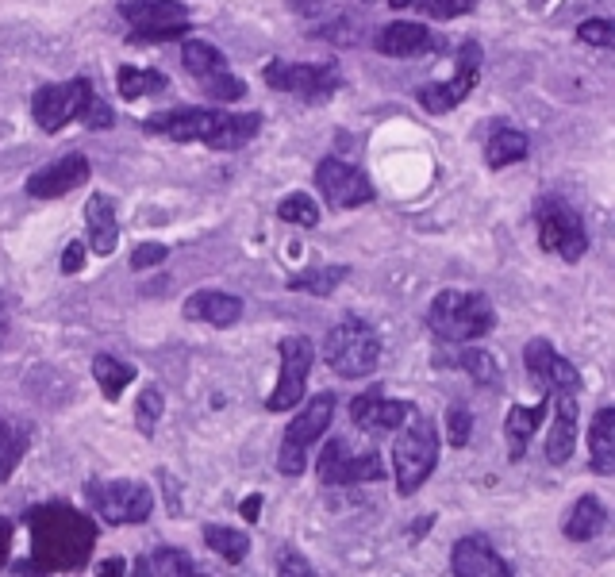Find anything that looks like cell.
<instances>
[{
	"instance_id": "7a4b0ae2",
	"label": "cell",
	"mask_w": 615,
	"mask_h": 577,
	"mask_svg": "<svg viewBox=\"0 0 615 577\" xmlns=\"http://www.w3.org/2000/svg\"><path fill=\"white\" fill-rule=\"evenodd\" d=\"M27 527H31V562L39 570H77L97 543V527L58 501L35 504L27 512Z\"/></svg>"
},
{
	"instance_id": "4316f807",
	"label": "cell",
	"mask_w": 615,
	"mask_h": 577,
	"mask_svg": "<svg viewBox=\"0 0 615 577\" xmlns=\"http://www.w3.org/2000/svg\"><path fill=\"white\" fill-rule=\"evenodd\" d=\"M589 462H592V474H600V477L615 474V408L612 404L596 408V416H592Z\"/></svg>"
},
{
	"instance_id": "9c48e42d",
	"label": "cell",
	"mask_w": 615,
	"mask_h": 577,
	"mask_svg": "<svg viewBox=\"0 0 615 577\" xmlns=\"http://www.w3.org/2000/svg\"><path fill=\"white\" fill-rule=\"evenodd\" d=\"M120 16L131 27V43H173L193 31L181 0H127L120 4Z\"/></svg>"
},
{
	"instance_id": "4fadbf2b",
	"label": "cell",
	"mask_w": 615,
	"mask_h": 577,
	"mask_svg": "<svg viewBox=\"0 0 615 577\" xmlns=\"http://www.w3.org/2000/svg\"><path fill=\"white\" fill-rule=\"evenodd\" d=\"M477 77H481V47L469 39V43H462V51H458V74L450 77V81H431V85H423L416 93L419 108L431 112V116L454 112V108L477 89Z\"/></svg>"
},
{
	"instance_id": "836d02e7",
	"label": "cell",
	"mask_w": 615,
	"mask_h": 577,
	"mask_svg": "<svg viewBox=\"0 0 615 577\" xmlns=\"http://www.w3.org/2000/svg\"><path fill=\"white\" fill-rule=\"evenodd\" d=\"M116 89H120L123 101H139V97H150V93H162L166 77L158 74V70H143V66H120Z\"/></svg>"
},
{
	"instance_id": "f35d334b",
	"label": "cell",
	"mask_w": 615,
	"mask_h": 577,
	"mask_svg": "<svg viewBox=\"0 0 615 577\" xmlns=\"http://www.w3.org/2000/svg\"><path fill=\"white\" fill-rule=\"evenodd\" d=\"M577 39H585L592 47H612L615 43V24L612 20H585L577 27Z\"/></svg>"
},
{
	"instance_id": "d4e9b609",
	"label": "cell",
	"mask_w": 615,
	"mask_h": 577,
	"mask_svg": "<svg viewBox=\"0 0 615 577\" xmlns=\"http://www.w3.org/2000/svg\"><path fill=\"white\" fill-rule=\"evenodd\" d=\"M239 316H243V301L231 293H220V289H200L185 301V320H193V324L231 327L239 324Z\"/></svg>"
},
{
	"instance_id": "ac0fdd59",
	"label": "cell",
	"mask_w": 615,
	"mask_h": 577,
	"mask_svg": "<svg viewBox=\"0 0 615 577\" xmlns=\"http://www.w3.org/2000/svg\"><path fill=\"white\" fill-rule=\"evenodd\" d=\"M89 177H93V162L85 154H62V158H54L43 170H35L27 177V193L39 197V201H54V197H66V193L81 189Z\"/></svg>"
},
{
	"instance_id": "4dcf8cb0",
	"label": "cell",
	"mask_w": 615,
	"mask_h": 577,
	"mask_svg": "<svg viewBox=\"0 0 615 577\" xmlns=\"http://www.w3.org/2000/svg\"><path fill=\"white\" fill-rule=\"evenodd\" d=\"M346 277H350V266H308V270H300V274L289 277V289H296V293H312V297H331Z\"/></svg>"
},
{
	"instance_id": "3957f363",
	"label": "cell",
	"mask_w": 615,
	"mask_h": 577,
	"mask_svg": "<svg viewBox=\"0 0 615 577\" xmlns=\"http://www.w3.org/2000/svg\"><path fill=\"white\" fill-rule=\"evenodd\" d=\"M31 116L47 135L62 131L66 124H85L89 131H108L112 127V108L97 93V85L89 77H74V81H58V85H43L31 97Z\"/></svg>"
},
{
	"instance_id": "603a6c76",
	"label": "cell",
	"mask_w": 615,
	"mask_h": 577,
	"mask_svg": "<svg viewBox=\"0 0 615 577\" xmlns=\"http://www.w3.org/2000/svg\"><path fill=\"white\" fill-rule=\"evenodd\" d=\"M85 235H89V247L97 258L116 254L120 243V224H116V201L108 193H93L85 201Z\"/></svg>"
},
{
	"instance_id": "1f68e13d",
	"label": "cell",
	"mask_w": 615,
	"mask_h": 577,
	"mask_svg": "<svg viewBox=\"0 0 615 577\" xmlns=\"http://www.w3.org/2000/svg\"><path fill=\"white\" fill-rule=\"evenodd\" d=\"M93 377H97L100 393L108 401H120V393L135 381V366H127V362L112 358V354H97L93 358Z\"/></svg>"
},
{
	"instance_id": "cb8c5ba5",
	"label": "cell",
	"mask_w": 615,
	"mask_h": 577,
	"mask_svg": "<svg viewBox=\"0 0 615 577\" xmlns=\"http://www.w3.org/2000/svg\"><path fill=\"white\" fill-rule=\"evenodd\" d=\"M546 412H550V393L539 404H516V408H508V416H504V439H508V458L512 462H523V454L531 447L539 424L546 420Z\"/></svg>"
},
{
	"instance_id": "74e56055",
	"label": "cell",
	"mask_w": 615,
	"mask_h": 577,
	"mask_svg": "<svg viewBox=\"0 0 615 577\" xmlns=\"http://www.w3.org/2000/svg\"><path fill=\"white\" fill-rule=\"evenodd\" d=\"M412 4L431 20H458V16L477 8V0H412Z\"/></svg>"
},
{
	"instance_id": "5b68a950",
	"label": "cell",
	"mask_w": 615,
	"mask_h": 577,
	"mask_svg": "<svg viewBox=\"0 0 615 577\" xmlns=\"http://www.w3.org/2000/svg\"><path fill=\"white\" fill-rule=\"evenodd\" d=\"M439 462V427L431 424V416L423 412H408V420L396 427V447H393V477L396 489L404 497L419 493V485L435 474Z\"/></svg>"
},
{
	"instance_id": "484cf974",
	"label": "cell",
	"mask_w": 615,
	"mask_h": 577,
	"mask_svg": "<svg viewBox=\"0 0 615 577\" xmlns=\"http://www.w3.org/2000/svg\"><path fill=\"white\" fill-rule=\"evenodd\" d=\"M435 366H454V370H466L477 385H500V362L492 358L485 347H446V351L435 354Z\"/></svg>"
},
{
	"instance_id": "52a82bcc",
	"label": "cell",
	"mask_w": 615,
	"mask_h": 577,
	"mask_svg": "<svg viewBox=\"0 0 615 577\" xmlns=\"http://www.w3.org/2000/svg\"><path fill=\"white\" fill-rule=\"evenodd\" d=\"M335 420V393L323 389L312 401L304 404L293 416V424L285 427V439L277 447V470L285 477H300L308 470V451L323 439V431Z\"/></svg>"
},
{
	"instance_id": "9a60e30c",
	"label": "cell",
	"mask_w": 615,
	"mask_h": 577,
	"mask_svg": "<svg viewBox=\"0 0 615 577\" xmlns=\"http://www.w3.org/2000/svg\"><path fill=\"white\" fill-rule=\"evenodd\" d=\"M312 362H316V351H312V343L304 335L281 339V377H277V389L266 397L270 412H289V408H296V404L304 401Z\"/></svg>"
},
{
	"instance_id": "7bdbcfd3",
	"label": "cell",
	"mask_w": 615,
	"mask_h": 577,
	"mask_svg": "<svg viewBox=\"0 0 615 577\" xmlns=\"http://www.w3.org/2000/svg\"><path fill=\"white\" fill-rule=\"evenodd\" d=\"M158 477H162V485H166V512L170 516H181V489H177V477L170 474V470H158Z\"/></svg>"
},
{
	"instance_id": "7402d4cb",
	"label": "cell",
	"mask_w": 615,
	"mask_h": 577,
	"mask_svg": "<svg viewBox=\"0 0 615 577\" xmlns=\"http://www.w3.org/2000/svg\"><path fill=\"white\" fill-rule=\"evenodd\" d=\"M550 401H554V416L546 431V458L554 466H566L577 447V393H550Z\"/></svg>"
},
{
	"instance_id": "6da1fadb",
	"label": "cell",
	"mask_w": 615,
	"mask_h": 577,
	"mask_svg": "<svg viewBox=\"0 0 615 577\" xmlns=\"http://www.w3.org/2000/svg\"><path fill=\"white\" fill-rule=\"evenodd\" d=\"M143 127L170 143H200L212 151H239L258 135L262 116L258 112H227V108H173V112L150 116Z\"/></svg>"
},
{
	"instance_id": "f6af8a7d",
	"label": "cell",
	"mask_w": 615,
	"mask_h": 577,
	"mask_svg": "<svg viewBox=\"0 0 615 577\" xmlns=\"http://www.w3.org/2000/svg\"><path fill=\"white\" fill-rule=\"evenodd\" d=\"M243 516L250 520V524H254V520L262 516V497H258V493H250V497L243 501Z\"/></svg>"
},
{
	"instance_id": "b9f144b4",
	"label": "cell",
	"mask_w": 615,
	"mask_h": 577,
	"mask_svg": "<svg viewBox=\"0 0 615 577\" xmlns=\"http://www.w3.org/2000/svg\"><path fill=\"white\" fill-rule=\"evenodd\" d=\"M273 562H277V574H300V577L316 574V570H312V566H308V562H304L300 554H293V551H277Z\"/></svg>"
},
{
	"instance_id": "681fc988",
	"label": "cell",
	"mask_w": 615,
	"mask_h": 577,
	"mask_svg": "<svg viewBox=\"0 0 615 577\" xmlns=\"http://www.w3.org/2000/svg\"><path fill=\"white\" fill-rule=\"evenodd\" d=\"M389 4H393V8H408V4H412V0H389Z\"/></svg>"
},
{
	"instance_id": "5bb4252c",
	"label": "cell",
	"mask_w": 615,
	"mask_h": 577,
	"mask_svg": "<svg viewBox=\"0 0 615 577\" xmlns=\"http://www.w3.org/2000/svg\"><path fill=\"white\" fill-rule=\"evenodd\" d=\"M316 474L323 485H354V481H381L385 477V462L381 454L366 447V451H354L346 439H331L323 447L320 462H316Z\"/></svg>"
},
{
	"instance_id": "bcb514c9",
	"label": "cell",
	"mask_w": 615,
	"mask_h": 577,
	"mask_svg": "<svg viewBox=\"0 0 615 577\" xmlns=\"http://www.w3.org/2000/svg\"><path fill=\"white\" fill-rule=\"evenodd\" d=\"M127 566H123V558H108V562H100V574H123Z\"/></svg>"
},
{
	"instance_id": "2e32d148",
	"label": "cell",
	"mask_w": 615,
	"mask_h": 577,
	"mask_svg": "<svg viewBox=\"0 0 615 577\" xmlns=\"http://www.w3.org/2000/svg\"><path fill=\"white\" fill-rule=\"evenodd\" d=\"M316 189H320L323 201L331 204L335 212L362 208V204H369L377 197L373 193V181L358 166L343 162V158H323L320 166H316Z\"/></svg>"
},
{
	"instance_id": "8992f818",
	"label": "cell",
	"mask_w": 615,
	"mask_h": 577,
	"mask_svg": "<svg viewBox=\"0 0 615 577\" xmlns=\"http://www.w3.org/2000/svg\"><path fill=\"white\" fill-rule=\"evenodd\" d=\"M323 362L331 374L346 377V381H358L369 377L381 362V335L377 327H369L362 316H346L339 324L327 331L323 339Z\"/></svg>"
},
{
	"instance_id": "277c9868",
	"label": "cell",
	"mask_w": 615,
	"mask_h": 577,
	"mask_svg": "<svg viewBox=\"0 0 615 577\" xmlns=\"http://www.w3.org/2000/svg\"><path fill=\"white\" fill-rule=\"evenodd\" d=\"M427 327L443 343H473V339H485L496 327V308L485 293L443 289L427 308Z\"/></svg>"
},
{
	"instance_id": "d6a6232c",
	"label": "cell",
	"mask_w": 615,
	"mask_h": 577,
	"mask_svg": "<svg viewBox=\"0 0 615 577\" xmlns=\"http://www.w3.org/2000/svg\"><path fill=\"white\" fill-rule=\"evenodd\" d=\"M204 543H208V551H216L223 562H231V566H239L246 554H250V535H246V531H235V527H223V524L204 527Z\"/></svg>"
},
{
	"instance_id": "83f0119b",
	"label": "cell",
	"mask_w": 615,
	"mask_h": 577,
	"mask_svg": "<svg viewBox=\"0 0 615 577\" xmlns=\"http://www.w3.org/2000/svg\"><path fill=\"white\" fill-rule=\"evenodd\" d=\"M604 527H608V508H604L600 497L585 493V497H577V504L569 508L562 531H566V539H573V543H589Z\"/></svg>"
},
{
	"instance_id": "e0dca14e",
	"label": "cell",
	"mask_w": 615,
	"mask_h": 577,
	"mask_svg": "<svg viewBox=\"0 0 615 577\" xmlns=\"http://www.w3.org/2000/svg\"><path fill=\"white\" fill-rule=\"evenodd\" d=\"M523 366H527V374L535 377V385L542 393H577L581 389L577 366L569 358H562L546 339H531L523 347Z\"/></svg>"
},
{
	"instance_id": "c3c4849f",
	"label": "cell",
	"mask_w": 615,
	"mask_h": 577,
	"mask_svg": "<svg viewBox=\"0 0 615 577\" xmlns=\"http://www.w3.org/2000/svg\"><path fill=\"white\" fill-rule=\"evenodd\" d=\"M293 4V12H316L323 0H289Z\"/></svg>"
},
{
	"instance_id": "60d3db41",
	"label": "cell",
	"mask_w": 615,
	"mask_h": 577,
	"mask_svg": "<svg viewBox=\"0 0 615 577\" xmlns=\"http://www.w3.org/2000/svg\"><path fill=\"white\" fill-rule=\"evenodd\" d=\"M170 258V247L166 243H139L135 254H131V266L135 270H147V266H158V262H166Z\"/></svg>"
},
{
	"instance_id": "f546056e",
	"label": "cell",
	"mask_w": 615,
	"mask_h": 577,
	"mask_svg": "<svg viewBox=\"0 0 615 577\" xmlns=\"http://www.w3.org/2000/svg\"><path fill=\"white\" fill-rule=\"evenodd\" d=\"M135 574L139 577H189V574H197V566H193V558L185 551L158 547V551L143 554V558L135 562Z\"/></svg>"
},
{
	"instance_id": "ab89813d",
	"label": "cell",
	"mask_w": 615,
	"mask_h": 577,
	"mask_svg": "<svg viewBox=\"0 0 615 577\" xmlns=\"http://www.w3.org/2000/svg\"><path fill=\"white\" fill-rule=\"evenodd\" d=\"M446 424H450V443H454V447H466L469 431H473V416H469V408L454 404L450 416H446Z\"/></svg>"
},
{
	"instance_id": "30bf717a",
	"label": "cell",
	"mask_w": 615,
	"mask_h": 577,
	"mask_svg": "<svg viewBox=\"0 0 615 577\" xmlns=\"http://www.w3.org/2000/svg\"><path fill=\"white\" fill-rule=\"evenodd\" d=\"M85 497L104 524H143L154 512V493L143 481H85Z\"/></svg>"
},
{
	"instance_id": "7c38bea8",
	"label": "cell",
	"mask_w": 615,
	"mask_h": 577,
	"mask_svg": "<svg viewBox=\"0 0 615 577\" xmlns=\"http://www.w3.org/2000/svg\"><path fill=\"white\" fill-rule=\"evenodd\" d=\"M262 81L277 93H293L300 101L323 104L339 89V70L331 62H320V66H312V62H270L262 70Z\"/></svg>"
},
{
	"instance_id": "8d00e7d4",
	"label": "cell",
	"mask_w": 615,
	"mask_h": 577,
	"mask_svg": "<svg viewBox=\"0 0 615 577\" xmlns=\"http://www.w3.org/2000/svg\"><path fill=\"white\" fill-rule=\"evenodd\" d=\"M27 439L20 431H12L8 424H0V481H8V474L16 470V462L24 458Z\"/></svg>"
},
{
	"instance_id": "d6986e66",
	"label": "cell",
	"mask_w": 615,
	"mask_h": 577,
	"mask_svg": "<svg viewBox=\"0 0 615 577\" xmlns=\"http://www.w3.org/2000/svg\"><path fill=\"white\" fill-rule=\"evenodd\" d=\"M412 408H416V404L389 401V397L381 393V385H373V389L358 393V397L350 401V424L358 427V431H396V427L408 420Z\"/></svg>"
},
{
	"instance_id": "ee69618b",
	"label": "cell",
	"mask_w": 615,
	"mask_h": 577,
	"mask_svg": "<svg viewBox=\"0 0 615 577\" xmlns=\"http://www.w3.org/2000/svg\"><path fill=\"white\" fill-rule=\"evenodd\" d=\"M81 266H85V243H70L62 254V274H81Z\"/></svg>"
},
{
	"instance_id": "e575fe53",
	"label": "cell",
	"mask_w": 615,
	"mask_h": 577,
	"mask_svg": "<svg viewBox=\"0 0 615 577\" xmlns=\"http://www.w3.org/2000/svg\"><path fill=\"white\" fill-rule=\"evenodd\" d=\"M277 220L296 227H316L320 224V204L312 201L308 193H289L285 201L277 204Z\"/></svg>"
},
{
	"instance_id": "ffe728a7",
	"label": "cell",
	"mask_w": 615,
	"mask_h": 577,
	"mask_svg": "<svg viewBox=\"0 0 615 577\" xmlns=\"http://www.w3.org/2000/svg\"><path fill=\"white\" fill-rule=\"evenodd\" d=\"M373 51L385 58H423V54L439 51V39L431 35V27L416 24V20H393L377 31Z\"/></svg>"
},
{
	"instance_id": "8fae6325",
	"label": "cell",
	"mask_w": 615,
	"mask_h": 577,
	"mask_svg": "<svg viewBox=\"0 0 615 577\" xmlns=\"http://www.w3.org/2000/svg\"><path fill=\"white\" fill-rule=\"evenodd\" d=\"M181 62H185L189 77L197 81L200 93H204L208 101H243L246 97V85L231 74L227 54L216 51L212 43H204V39H185Z\"/></svg>"
},
{
	"instance_id": "ba28073f",
	"label": "cell",
	"mask_w": 615,
	"mask_h": 577,
	"mask_svg": "<svg viewBox=\"0 0 615 577\" xmlns=\"http://www.w3.org/2000/svg\"><path fill=\"white\" fill-rule=\"evenodd\" d=\"M535 224H539V247L546 254H558L566 262H581L585 258L589 231H585V220L573 212V204H566L554 193H546L535 204Z\"/></svg>"
},
{
	"instance_id": "7dc6e473",
	"label": "cell",
	"mask_w": 615,
	"mask_h": 577,
	"mask_svg": "<svg viewBox=\"0 0 615 577\" xmlns=\"http://www.w3.org/2000/svg\"><path fill=\"white\" fill-rule=\"evenodd\" d=\"M8 543H12V527L0 520V562H4V554H8Z\"/></svg>"
},
{
	"instance_id": "f907efd6",
	"label": "cell",
	"mask_w": 615,
	"mask_h": 577,
	"mask_svg": "<svg viewBox=\"0 0 615 577\" xmlns=\"http://www.w3.org/2000/svg\"><path fill=\"white\" fill-rule=\"evenodd\" d=\"M0 312H4V297H0Z\"/></svg>"
},
{
	"instance_id": "f1b7e54d",
	"label": "cell",
	"mask_w": 615,
	"mask_h": 577,
	"mask_svg": "<svg viewBox=\"0 0 615 577\" xmlns=\"http://www.w3.org/2000/svg\"><path fill=\"white\" fill-rule=\"evenodd\" d=\"M531 151V143H527V131H519L512 124H496L489 135V143H485V162H489L492 170H504V166H512V162H523Z\"/></svg>"
},
{
	"instance_id": "44dd1931",
	"label": "cell",
	"mask_w": 615,
	"mask_h": 577,
	"mask_svg": "<svg viewBox=\"0 0 615 577\" xmlns=\"http://www.w3.org/2000/svg\"><path fill=\"white\" fill-rule=\"evenodd\" d=\"M450 574L458 577H512V566L496 554L485 535H466L450 551Z\"/></svg>"
},
{
	"instance_id": "d590c367",
	"label": "cell",
	"mask_w": 615,
	"mask_h": 577,
	"mask_svg": "<svg viewBox=\"0 0 615 577\" xmlns=\"http://www.w3.org/2000/svg\"><path fill=\"white\" fill-rule=\"evenodd\" d=\"M162 404H166L162 389H158V385H147L143 397H139V404H135V427H139L143 435H154V427L162 420Z\"/></svg>"
}]
</instances>
